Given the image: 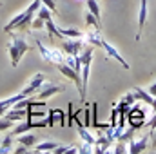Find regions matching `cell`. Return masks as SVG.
<instances>
[{"label": "cell", "mask_w": 156, "mask_h": 154, "mask_svg": "<svg viewBox=\"0 0 156 154\" xmlns=\"http://www.w3.org/2000/svg\"><path fill=\"white\" fill-rule=\"evenodd\" d=\"M83 38L87 40L91 45H98V47H102V49L107 53V56H109V58H115L118 64H122V67H123V69H129V67H131V65L125 62V58H123V56L118 53L116 49H115L111 44H107V40L102 38V35H100V29H93V31L85 33V37H83Z\"/></svg>", "instance_id": "obj_2"}, {"label": "cell", "mask_w": 156, "mask_h": 154, "mask_svg": "<svg viewBox=\"0 0 156 154\" xmlns=\"http://www.w3.org/2000/svg\"><path fill=\"white\" fill-rule=\"evenodd\" d=\"M29 49H31V45H29L26 40L20 38V37H16V35H13L11 42L7 44V51H9L11 65H13V67H16V65L20 64V60L24 58V54H26Z\"/></svg>", "instance_id": "obj_3"}, {"label": "cell", "mask_w": 156, "mask_h": 154, "mask_svg": "<svg viewBox=\"0 0 156 154\" xmlns=\"http://www.w3.org/2000/svg\"><path fill=\"white\" fill-rule=\"evenodd\" d=\"M151 145H153V151H156V129L151 131Z\"/></svg>", "instance_id": "obj_27"}, {"label": "cell", "mask_w": 156, "mask_h": 154, "mask_svg": "<svg viewBox=\"0 0 156 154\" xmlns=\"http://www.w3.org/2000/svg\"><path fill=\"white\" fill-rule=\"evenodd\" d=\"M16 142H18V145H26V147L33 149L37 145V136L31 134V132H24V134H18L16 136Z\"/></svg>", "instance_id": "obj_12"}, {"label": "cell", "mask_w": 156, "mask_h": 154, "mask_svg": "<svg viewBox=\"0 0 156 154\" xmlns=\"http://www.w3.org/2000/svg\"><path fill=\"white\" fill-rule=\"evenodd\" d=\"M35 44H37L40 54H42V58H44L45 62H49V64H53V65H58V64L67 62V56H66L62 51H58V49H49V47H45L40 40H35Z\"/></svg>", "instance_id": "obj_4"}, {"label": "cell", "mask_w": 156, "mask_h": 154, "mask_svg": "<svg viewBox=\"0 0 156 154\" xmlns=\"http://www.w3.org/2000/svg\"><path fill=\"white\" fill-rule=\"evenodd\" d=\"M85 5H87V11H91L96 20L102 24V15H100V5H98V0H85Z\"/></svg>", "instance_id": "obj_15"}, {"label": "cell", "mask_w": 156, "mask_h": 154, "mask_svg": "<svg viewBox=\"0 0 156 154\" xmlns=\"http://www.w3.org/2000/svg\"><path fill=\"white\" fill-rule=\"evenodd\" d=\"M29 129H33V127H31V121H27V120H26V121H18V123L13 127L11 134H13V136H18V134H24V132H27Z\"/></svg>", "instance_id": "obj_14"}, {"label": "cell", "mask_w": 156, "mask_h": 154, "mask_svg": "<svg viewBox=\"0 0 156 154\" xmlns=\"http://www.w3.org/2000/svg\"><path fill=\"white\" fill-rule=\"evenodd\" d=\"M83 38H69L64 40V53L71 54V56H78L83 51Z\"/></svg>", "instance_id": "obj_8"}, {"label": "cell", "mask_w": 156, "mask_h": 154, "mask_svg": "<svg viewBox=\"0 0 156 154\" xmlns=\"http://www.w3.org/2000/svg\"><path fill=\"white\" fill-rule=\"evenodd\" d=\"M15 127V121L13 120H9V118H0V132L2 131H9V129H13Z\"/></svg>", "instance_id": "obj_21"}, {"label": "cell", "mask_w": 156, "mask_h": 154, "mask_svg": "<svg viewBox=\"0 0 156 154\" xmlns=\"http://www.w3.org/2000/svg\"><path fill=\"white\" fill-rule=\"evenodd\" d=\"M40 2H42L44 5H47L53 13H56V4H55V0H40Z\"/></svg>", "instance_id": "obj_23"}, {"label": "cell", "mask_w": 156, "mask_h": 154, "mask_svg": "<svg viewBox=\"0 0 156 154\" xmlns=\"http://www.w3.org/2000/svg\"><path fill=\"white\" fill-rule=\"evenodd\" d=\"M134 102H136V98H134V93L131 91V93H127V94H123L122 96V100H120V103H123V105H134Z\"/></svg>", "instance_id": "obj_20"}, {"label": "cell", "mask_w": 156, "mask_h": 154, "mask_svg": "<svg viewBox=\"0 0 156 154\" xmlns=\"http://www.w3.org/2000/svg\"><path fill=\"white\" fill-rule=\"evenodd\" d=\"M42 5L40 0H33L22 13H18L7 26H4V31L5 33H11L13 29H18V31H27L31 29V24H33V18H35V13L38 11V7Z\"/></svg>", "instance_id": "obj_1"}, {"label": "cell", "mask_w": 156, "mask_h": 154, "mask_svg": "<svg viewBox=\"0 0 156 154\" xmlns=\"http://www.w3.org/2000/svg\"><path fill=\"white\" fill-rule=\"evenodd\" d=\"M29 151H31V149H29V147H26V145H22V147H16V149H15V152H16V154H26V152H29Z\"/></svg>", "instance_id": "obj_26"}, {"label": "cell", "mask_w": 156, "mask_h": 154, "mask_svg": "<svg viewBox=\"0 0 156 154\" xmlns=\"http://www.w3.org/2000/svg\"><path fill=\"white\" fill-rule=\"evenodd\" d=\"M44 82H45L44 73H35V76L31 78V82L22 89V94H24V96H33L40 87H42V83H44Z\"/></svg>", "instance_id": "obj_7"}, {"label": "cell", "mask_w": 156, "mask_h": 154, "mask_svg": "<svg viewBox=\"0 0 156 154\" xmlns=\"http://www.w3.org/2000/svg\"><path fill=\"white\" fill-rule=\"evenodd\" d=\"M51 9L47 7V5H40L38 7V11H37V16H40L42 20H51Z\"/></svg>", "instance_id": "obj_19"}, {"label": "cell", "mask_w": 156, "mask_h": 154, "mask_svg": "<svg viewBox=\"0 0 156 154\" xmlns=\"http://www.w3.org/2000/svg\"><path fill=\"white\" fill-rule=\"evenodd\" d=\"M15 138L16 136H13L11 132L2 140V147H0V154H4V152H11V145H13V142H15Z\"/></svg>", "instance_id": "obj_16"}, {"label": "cell", "mask_w": 156, "mask_h": 154, "mask_svg": "<svg viewBox=\"0 0 156 154\" xmlns=\"http://www.w3.org/2000/svg\"><path fill=\"white\" fill-rule=\"evenodd\" d=\"M134 132H136V129L134 127H129L127 131H122V134L118 136V142H123V143H129L133 138H134Z\"/></svg>", "instance_id": "obj_17"}, {"label": "cell", "mask_w": 156, "mask_h": 154, "mask_svg": "<svg viewBox=\"0 0 156 154\" xmlns=\"http://www.w3.org/2000/svg\"><path fill=\"white\" fill-rule=\"evenodd\" d=\"M45 27V20H42L40 16L33 18V24H31V29H44Z\"/></svg>", "instance_id": "obj_22"}, {"label": "cell", "mask_w": 156, "mask_h": 154, "mask_svg": "<svg viewBox=\"0 0 156 154\" xmlns=\"http://www.w3.org/2000/svg\"><path fill=\"white\" fill-rule=\"evenodd\" d=\"M85 24H87L89 27L93 26V29H102V24L96 20V16H94L91 11H87V13H85Z\"/></svg>", "instance_id": "obj_18"}, {"label": "cell", "mask_w": 156, "mask_h": 154, "mask_svg": "<svg viewBox=\"0 0 156 154\" xmlns=\"http://www.w3.org/2000/svg\"><path fill=\"white\" fill-rule=\"evenodd\" d=\"M147 127H149V131H154L156 129V111H154V114L151 116V120L147 121Z\"/></svg>", "instance_id": "obj_25"}, {"label": "cell", "mask_w": 156, "mask_h": 154, "mask_svg": "<svg viewBox=\"0 0 156 154\" xmlns=\"http://www.w3.org/2000/svg\"><path fill=\"white\" fill-rule=\"evenodd\" d=\"M113 152H116V154H123V152H127V147H125V143L123 142H118V147L113 151Z\"/></svg>", "instance_id": "obj_24"}, {"label": "cell", "mask_w": 156, "mask_h": 154, "mask_svg": "<svg viewBox=\"0 0 156 154\" xmlns=\"http://www.w3.org/2000/svg\"><path fill=\"white\" fill-rule=\"evenodd\" d=\"M22 98H26V96H24V94H22V91H20L18 94H15V96H11V98L0 100V116H4V114H5V111H7L9 107H13V103H15V102L22 100Z\"/></svg>", "instance_id": "obj_11"}, {"label": "cell", "mask_w": 156, "mask_h": 154, "mask_svg": "<svg viewBox=\"0 0 156 154\" xmlns=\"http://www.w3.org/2000/svg\"><path fill=\"white\" fill-rule=\"evenodd\" d=\"M58 145H60V143H56V142H44V143H40V145H35L33 151H35V152H53Z\"/></svg>", "instance_id": "obj_13"}, {"label": "cell", "mask_w": 156, "mask_h": 154, "mask_svg": "<svg viewBox=\"0 0 156 154\" xmlns=\"http://www.w3.org/2000/svg\"><path fill=\"white\" fill-rule=\"evenodd\" d=\"M93 53H94V45L83 47V51L80 53V60H82V83H83V89H85V91H87V85H89V75H91Z\"/></svg>", "instance_id": "obj_5"}, {"label": "cell", "mask_w": 156, "mask_h": 154, "mask_svg": "<svg viewBox=\"0 0 156 154\" xmlns=\"http://www.w3.org/2000/svg\"><path fill=\"white\" fill-rule=\"evenodd\" d=\"M147 143H149V134H145V136H142L140 140H131L127 145V152L131 154H140V152H145L147 151Z\"/></svg>", "instance_id": "obj_9"}, {"label": "cell", "mask_w": 156, "mask_h": 154, "mask_svg": "<svg viewBox=\"0 0 156 154\" xmlns=\"http://www.w3.org/2000/svg\"><path fill=\"white\" fill-rule=\"evenodd\" d=\"M145 22H147V0H142L140 2V13H138V33H136V40L142 38V31L145 27Z\"/></svg>", "instance_id": "obj_10"}, {"label": "cell", "mask_w": 156, "mask_h": 154, "mask_svg": "<svg viewBox=\"0 0 156 154\" xmlns=\"http://www.w3.org/2000/svg\"><path fill=\"white\" fill-rule=\"evenodd\" d=\"M64 91H66V85H56V83L44 82L42 87L37 91V98L38 100H47V98H51V96H55L58 93H64Z\"/></svg>", "instance_id": "obj_6"}, {"label": "cell", "mask_w": 156, "mask_h": 154, "mask_svg": "<svg viewBox=\"0 0 156 154\" xmlns=\"http://www.w3.org/2000/svg\"><path fill=\"white\" fill-rule=\"evenodd\" d=\"M147 91H149V94H153V96H156V82L153 83V85H151V87H149V89H147Z\"/></svg>", "instance_id": "obj_28"}]
</instances>
